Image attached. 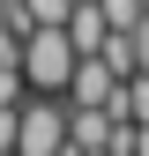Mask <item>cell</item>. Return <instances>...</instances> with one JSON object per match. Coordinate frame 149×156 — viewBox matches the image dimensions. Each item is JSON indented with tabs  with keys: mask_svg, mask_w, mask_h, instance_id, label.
Segmentation results:
<instances>
[{
	"mask_svg": "<svg viewBox=\"0 0 149 156\" xmlns=\"http://www.w3.org/2000/svg\"><path fill=\"white\" fill-rule=\"evenodd\" d=\"M30 82H23V67H0V104H23Z\"/></svg>",
	"mask_w": 149,
	"mask_h": 156,
	"instance_id": "8992f818",
	"label": "cell"
},
{
	"mask_svg": "<svg viewBox=\"0 0 149 156\" xmlns=\"http://www.w3.org/2000/svg\"><path fill=\"white\" fill-rule=\"evenodd\" d=\"M74 60H82V52H74V37H67L60 23H37V30L23 37V82H30V89H45V97H60V89H67Z\"/></svg>",
	"mask_w": 149,
	"mask_h": 156,
	"instance_id": "7a4b0ae2",
	"label": "cell"
},
{
	"mask_svg": "<svg viewBox=\"0 0 149 156\" xmlns=\"http://www.w3.org/2000/svg\"><path fill=\"white\" fill-rule=\"evenodd\" d=\"M60 97H67V104H104V112H112V97H119V74H112V67L97 60V52H82Z\"/></svg>",
	"mask_w": 149,
	"mask_h": 156,
	"instance_id": "3957f363",
	"label": "cell"
},
{
	"mask_svg": "<svg viewBox=\"0 0 149 156\" xmlns=\"http://www.w3.org/2000/svg\"><path fill=\"white\" fill-rule=\"evenodd\" d=\"M15 156H67V97L30 89L15 104Z\"/></svg>",
	"mask_w": 149,
	"mask_h": 156,
	"instance_id": "6da1fadb",
	"label": "cell"
},
{
	"mask_svg": "<svg viewBox=\"0 0 149 156\" xmlns=\"http://www.w3.org/2000/svg\"><path fill=\"white\" fill-rule=\"evenodd\" d=\"M97 8H104V30H134L149 15V0H97Z\"/></svg>",
	"mask_w": 149,
	"mask_h": 156,
	"instance_id": "5b68a950",
	"label": "cell"
},
{
	"mask_svg": "<svg viewBox=\"0 0 149 156\" xmlns=\"http://www.w3.org/2000/svg\"><path fill=\"white\" fill-rule=\"evenodd\" d=\"M60 30L74 37V52H97V45H104V8H97V0H74Z\"/></svg>",
	"mask_w": 149,
	"mask_h": 156,
	"instance_id": "277c9868",
	"label": "cell"
},
{
	"mask_svg": "<svg viewBox=\"0 0 149 156\" xmlns=\"http://www.w3.org/2000/svg\"><path fill=\"white\" fill-rule=\"evenodd\" d=\"M0 156H15V149H0Z\"/></svg>",
	"mask_w": 149,
	"mask_h": 156,
	"instance_id": "9c48e42d",
	"label": "cell"
},
{
	"mask_svg": "<svg viewBox=\"0 0 149 156\" xmlns=\"http://www.w3.org/2000/svg\"><path fill=\"white\" fill-rule=\"evenodd\" d=\"M134 67L149 74V15H142V23H134Z\"/></svg>",
	"mask_w": 149,
	"mask_h": 156,
	"instance_id": "52a82bcc",
	"label": "cell"
},
{
	"mask_svg": "<svg viewBox=\"0 0 149 156\" xmlns=\"http://www.w3.org/2000/svg\"><path fill=\"white\" fill-rule=\"evenodd\" d=\"M0 149H15V104H0Z\"/></svg>",
	"mask_w": 149,
	"mask_h": 156,
	"instance_id": "ba28073f",
	"label": "cell"
}]
</instances>
